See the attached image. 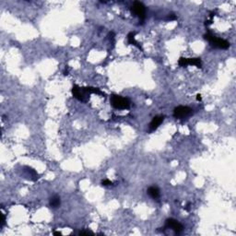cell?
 <instances>
[{"label": "cell", "mask_w": 236, "mask_h": 236, "mask_svg": "<svg viewBox=\"0 0 236 236\" xmlns=\"http://www.w3.org/2000/svg\"><path fill=\"white\" fill-rule=\"evenodd\" d=\"M113 183L110 181V180H107V179H105V180H102L101 181V185L104 186H111Z\"/></svg>", "instance_id": "12"}, {"label": "cell", "mask_w": 236, "mask_h": 236, "mask_svg": "<svg viewBox=\"0 0 236 236\" xmlns=\"http://www.w3.org/2000/svg\"><path fill=\"white\" fill-rule=\"evenodd\" d=\"M169 19H174L175 18V16H174V14H171L170 16L168 17Z\"/></svg>", "instance_id": "15"}, {"label": "cell", "mask_w": 236, "mask_h": 236, "mask_svg": "<svg viewBox=\"0 0 236 236\" xmlns=\"http://www.w3.org/2000/svg\"><path fill=\"white\" fill-rule=\"evenodd\" d=\"M72 94H73V96H74L77 100L84 101L85 98H86V96H87V94H88V92L85 90L84 88H80L79 86L75 85V86L73 87V89H72Z\"/></svg>", "instance_id": "7"}, {"label": "cell", "mask_w": 236, "mask_h": 236, "mask_svg": "<svg viewBox=\"0 0 236 236\" xmlns=\"http://www.w3.org/2000/svg\"><path fill=\"white\" fill-rule=\"evenodd\" d=\"M49 204H50L51 208H58V207L61 205V199H60V197H59V196H57V195L53 196V197L50 198V202H49Z\"/></svg>", "instance_id": "9"}, {"label": "cell", "mask_w": 236, "mask_h": 236, "mask_svg": "<svg viewBox=\"0 0 236 236\" xmlns=\"http://www.w3.org/2000/svg\"><path fill=\"white\" fill-rule=\"evenodd\" d=\"M192 113V109L190 107L187 106H177L176 108H174L173 110V116L177 119H181V118L186 117L187 115H189Z\"/></svg>", "instance_id": "4"}, {"label": "cell", "mask_w": 236, "mask_h": 236, "mask_svg": "<svg viewBox=\"0 0 236 236\" xmlns=\"http://www.w3.org/2000/svg\"><path fill=\"white\" fill-rule=\"evenodd\" d=\"M178 65L180 67H186L189 65H194L198 68H201L202 66V62L200 58H180L178 61Z\"/></svg>", "instance_id": "6"}, {"label": "cell", "mask_w": 236, "mask_h": 236, "mask_svg": "<svg viewBox=\"0 0 236 236\" xmlns=\"http://www.w3.org/2000/svg\"><path fill=\"white\" fill-rule=\"evenodd\" d=\"M1 217H2V220H1V228H3V226L5 225V223H6V216H5V214L2 212L1 213Z\"/></svg>", "instance_id": "13"}, {"label": "cell", "mask_w": 236, "mask_h": 236, "mask_svg": "<svg viewBox=\"0 0 236 236\" xmlns=\"http://www.w3.org/2000/svg\"><path fill=\"white\" fill-rule=\"evenodd\" d=\"M127 41H128V44H133V45L136 46L137 48H139V49L142 50L141 46L138 44V43L135 40V33H130L127 35Z\"/></svg>", "instance_id": "11"}, {"label": "cell", "mask_w": 236, "mask_h": 236, "mask_svg": "<svg viewBox=\"0 0 236 236\" xmlns=\"http://www.w3.org/2000/svg\"><path fill=\"white\" fill-rule=\"evenodd\" d=\"M54 235H61V233H59V232H54Z\"/></svg>", "instance_id": "17"}, {"label": "cell", "mask_w": 236, "mask_h": 236, "mask_svg": "<svg viewBox=\"0 0 236 236\" xmlns=\"http://www.w3.org/2000/svg\"><path fill=\"white\" fill-rule=\"evenodd\" d=\"M132 11L134 12L136 17L139 18L141 21H143L146 18V7L144 6L143 3L139 1H136L133 3L132 6Z\"/></svg>", "instance_id": "3"}, {"label": "cell", "mask_w": 236, "mask_h": 236, "mask_svg": "<svg viewBox=\"0 0 236 236\" xmlns=\"http://www.w3.org/2000/svg\"><path fill=\"white\" fill-rule=\"evenodd\" d=\"M80 234H93V233L90 231H80Z\"/></svg>", "instance_id": "14"}, {"label": "cell", "mask_w": 236, "mask_h": 236, "mask_svg": "<svg viewBox=\"0 0 236 236\" xmlns=\"http://www.w3.org/2000/svg\"><path fill=\"white\" fill-rule=\"evenodd\" d=\"M197 100H198V101H200V100H201V95H200V94H198V95H197Z\"/></svg>", "instance_id": "16"}, {"label": "cell", "mask_w": 236, "mask_h": 236, "mask_svg": "<svg viewBox=\"0 0 236 236\" xmlns=\"http://www.w3.org/2000/svg\"><path fill=\"white\" fill-rule=\"evenodd\" d=\"M164 120V116L163 115H157L155 117H153V119L151 120V124H150V132H152L154 130H156L160 126L161 124L163 122Z\"/></svg>", "instance_id": "8"}, {"label": "cell", "mask_w": 236, "mask_h": 236, "mask_svg": "<svg viewBox=\"0 0 236 236\" xmlns=\"http://www.w3.org/2000/svg\"><path fill=\"white\" fill-rule=\"evenodd\" d=\"M205 40H207L213 47L215 48H219V49H228L230 47V43L224 39H220L216 37L215 35L211 33H206L204 35Z\"/></svg>", "instance_id": "1"}, {"label": "cell", "mask_w": 236, "mask_h": 236, "mask_svg": "<svg viewBox=\"0 0 236 236\" xmlns=\"http://www.w3.org/2000/svg\"><path fill=\"white\" fill-rule=\"evenodd\" d=\"M165 226L167 228H170L172 229L176 234H179L183 232L184 230V226L176 219H166V222H165Z\"/></svg>", "instance_id": "5"}, {"label": "cell", "mask_w": 236, "mask_h": 236, "mask_svg": "<svg viewBox=\"0 0 236 236\" xmlns=\"http://www.w3.org/2000/svg\"><path fill=\"white\" fill-rule=\"evenodd\" d=\"M148 194L153 199H157L160 197V190L156 186H151L148 189Z\"/></svg>", "instance_id": "10"}, {"label": "cell", "mask_w": 236, "mask_h": 236, "mask_svg": "<svg viewBox=\"0 0 236 236\" xmlns=\"http://www.w3.org/2000/svg\"><path fill=\"white\" fill-rule=\"evenodd\" d=\"M111 104L115 109H128L131 105V101L127 98L114 94L111 96Z\"/></svg>", "instance_id": "2"}]
</instances>
